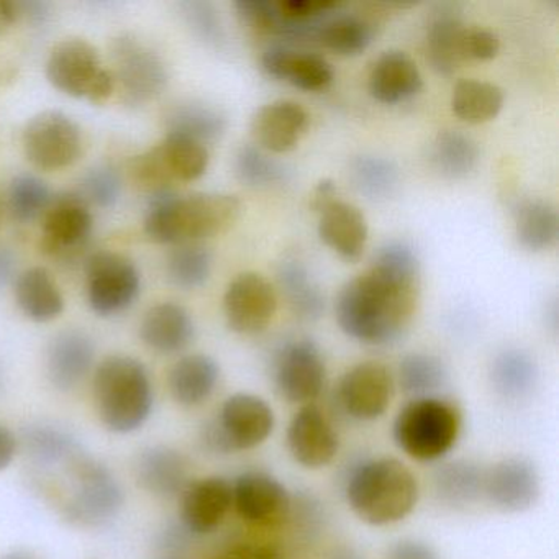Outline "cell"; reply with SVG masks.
I'll list each match as a JSON object with an SVG mask.
<instances>
[{
  "label": "cell",
  "mask_w": 559,
  "mask_h": 559,
  "mask_svg": "<svg viewBox=\"0 0 559 559\" xmlns=\"http://www.w3.org/2000/svg\"><path fill=\"white\" fill-rule=\"evenodd\" d=\"M287 450L306 469L329 466L340 450V438L332 420L317 404L300 405L287 427Z\"/></svg>",
  "instance_id": "18"
},
{
  "label": "cell",
  "mask_w": 559,
  "mask_h": 559,
  "mask_svg": "<svg viewBox=\"0 0 559 559\" xmlns=\"http://www.w3.org/2000/svg\"><path fill=\"white\" fill-rule=\"evenodd\" d=\"M221 379V366L207 355H189L179 359L169 372L173 399L185 407L204 404Z\"/></svg>",
  "instance_id": "29"
},
{
  "label": "cell",
  "mask_w": 559,
  "mask_h": 559,
  "mask_svg": "<svg viewBox=\"0 0 559 559\" xmlns=\"http://www.w3.org/2000/svg\"><path fill=\"white\" fill-rule=\"evenodd\" d=\"M19 441L8 425L0 421V471L8 469L17 454Z\"/></svg>",
  "instance_id": "51"
},
{
  "label": "cell",
  "mask_w": 559,
  "mask_h": 559,
  "mask_svg": "<svg viewBox=\"0 0 559 559\" xmlns=\"http://www.w3.org/2000/svg\"><path fill=\"white\" fill-rule=\"evenodd\" d=\"M15 274V257L9 248L0 245V289L11 283Z\"/></svg>",
  "instance_id": "52"
},
{
  "label": "cell",
  "mask_w": 559,
  "mask_h": 559,
  "mask_svg": "<svg viewBox=\"0 0 559 559\" xmlns=\"http://www.w3.org/2000/svg\"><path fill=\"white\" fill-rule=\"evenodd\" d=\"M135 476L145 492L162 499L181 496L191 483L188 461L178 450L166 444H155L140 454Z\"/></svg>",
  "instance_id": "24"
},
{
  "label": "cell",
  "mask_w": 559,
  "mask_h": 559,
  "mask_svg": "<svg viewBox=\"0 0 559 559\" xmlns=\"http://www.w3.org/2000/svg\"><path fill=\"white\" fill-rule=\"evenodd\" d=\"M286 523L293 526L297 538L310 543L320 535V530L325 523V510L316 497L299 493V496H293Z\"/></svg>",
  "instance_id": "47"
},
{
  "label": "cell",
  "mask_w": 559,
  "mask_h": 559,
  "mask_svg": "<svg viewBox=\"0 0 559 559\" xmlns=\"http://www.w3.org/2000/svg\"><path fill=\"white\" fill-rule=\"evenodd\" d=\"M114 86L119 87L129 106H142L165 91L168 71L148 45L132 35L116 38L110 45Z\"/></svg>",
  "instance_id": "10"
},
{
  "label": "cell",
  "mask_w": 559,
  "mask_h": 559,
  "mask_svg": "<svg viewBox=\"0 0 559 559\" xmlns=\"http://www.w3.org/2000/svg\"><path fill=\"white\" fill-rule=\"evenodd\" d=\"M234 509L231 483L221 476L191 480L179 496V519L191 535L215 532Z\"/></svg>",
  "instance_id": "20"
},
{
  "label": "cell",
  "mask_w": 559,
  "mask_h": 559,
  "mask_svg": "<svg viewBox=\"0 0 559 559\" xmlns=\"http://www.w3.org/2000/svg\"><path fill=\"white\" fill-rule=\"evenodd\" d=\"M51 199L47 182L37 176H17L9 189V207L19 222H32L44 215Z\"/></svg>",
  "instance_id": "44"
},
{
  "label": "cell",
  "mask_w": 559,
  "mask_h": 559,
  "mask_svg": "<svg viewBox=\"0 0 559 559\" xmlns=\"http://www.w3.org/2000/svg\"><path fill=\"white\" fill-rule=\"evenodd\" d=\"M140 336L153 352L175 355L188 348L194 338V322L185 307L173 302L158 304L143 317Z\"/></svg>",
  "instance_id": "27"
},
{
  "label": "cell",
  "mask_w": 559,
  "mask_h": 559,
  "mask_svg": "<svg viewBox=\"0 0 559 559\" xmlns=\"http://www.w3.org/2000/svg\"><path fill=\"white\" fill-rule=\"evenodd\" d=\"M71 493L64 516L74 525L99 528L116 520L123 507V490L109 467L80 453L68 463Z\"/></svg>",
  "instance_id": "7"
},
{
  "label": "cell",
  "mask_w": 559,
  "mask_h": 559,
  "mask_svg": "<svg viewBox=\"0 0 559 559\" xmlns=\"http://www.w3.org/2000/svg\"><path fill=\"white\" fill-rule=\"evenodd\" d=\"M335 186H333V182L329 181V179L320 182L319 188L316 189V194H313L312 207L316 209L317 212L322 211L325 205L335 201Z\"/></svg>",
  "instance_id": "53"
},
{
  "label": "cell",
  "mask_w": 559,
  "mask_h": 559,
  "mask_svg": "<svg viewBox=\"0 0 559 559\" xmlns=\"http://www.w3.org/2000/svg\"><path fill=\"white\" fill-rule=\"evenodd\" d=\"M418 293V260L402 241L379 248L371 267L348 281L335 302L340 329L371 346L394 343L411 323Z\"/></svg>",
  "instance_id": "1"
},
{
  "label": "cell",
  "mask_w": 559,
  "mask_h": 559,
  "mask_svg": "<svg viewBox=\"0 0 559 559\" xmlns=\"http://www.w3.org/2000/svg\"><path fill=\"white\" fill-rule=\"evenodd\" d=\"M263 70L274 80L287 81L307 93L322 91L332 83L333 71L325 58L296 51L286 45H273L261 58Z\"/></svg>",
  "instance_id": "22"
},
{
  "label": "cell",
  "mask_w": 559,
  "mask_h": 559,
  "mask_svg": "<svg viewBox=\"0 0 559 559\" xmlns=\"http://www.w3.org/2000/svg\"><path fill=\"white\" fill-rule=\"evenodd\" d=\"M24 447L35 464L44 467L68 464L81 453L78 441L55 425H32L24 431Z\"/></svg>",
  "instance_id": "39"
},
{
  "label": "cell",
  "mask_w": 559,
  "mask_h": 559,
  "mask_svg": "<svg viewBox=\"0 0 559 559\" xmlns=\"http://www.w3.org/2000/svg\"><path fill=\"white\" fill-rule=\"evenodd\" d=\"M486 469L469 460H456L435 471L433 490L444 506L464 509L484 497Z\"/></svg>",
  "instance_id": "30"
},
{
  "label": "cell",
  "mask_w": 559,
  "mask_h": 559,
  "mask_svg": "<svg viewBox=\"0 0 559 559\" xmlns=\"http://www.w3.org/2000/svg\"><path fill=\"white\" fill-rule=\"evenodd\" d=\"M47 78L58 91L78 99L104 103L112 96V74L93 45L81 38L60 41L47 61Z\"/></svg>",
  "instance_id": "8"
},
{
  "label": "cell",
  "mask_w": 559,
  "mask_h": 559,
  "mask_svg": "<svg viewBox=\"0 0 559 559\" xmlns=\"http://www.w3.org/2000/svg\"><path fill=\"white\" fill-rule=\"evenodd\" d=\"M166 127L168 135L185 136L205 146L224 135L227 117L217 107L199 100H185L166 114Z\"/></svg>",
  "instance_id": "31"
},
{
  "label": "cell",
  "mask_w": 559,
  "mask_h": 559,
  "mask_svg": "<svg viewBox=\"0 0 559 559\" xmlns=\"http://www.w3.org/2000/svg\"><path fill=\"white\" fill-rule=\"evenodd\" d=\"M83 140L73 119L60 110H45L24 130V150L28 162L45 171L68 168L76 162Z\"/></svg>",
  "instance_id": "13"
},
{
  "label": "cell",
  "mask_w": 559,
  "mask_h": 559,
  "mask_svg": "<svg viewBox=\"0 0 559 559\" xmlns=\"http://www.w3.org/2000/svg\"><path fill=\"white\" fill-rule=\"evenodd\" d=\"M17 17V4L5 2V0H0V34H2L4 31H8L9 25L14 24L15 19Z\"/></svg>",
  "instance_id": "54"
},
{
  "label": "cell",
  "mask_w": 559,
  "mask_h": 559,
  "mask_svg": "<svg viewBox=\"0 0 559 559\" xmlns=\"http://www.w3.org/2000/svg\"><path fill=\"white\" fill-rule=\"evenodd\" d=\"M394 391L391 369L379 361H365L342 376L336 385V401L353 420L374 421L388 412Z\"/></svg>",
  "instance_id": "14"
},
{
  "label": "cell",
  "mask_w": 559,
  "mask_h": 559,
  "mask_svg": "<svg viewBox=\"0 0 559 559\" xmlns=\"http://www.w3.org/2000/svg\"><path fill=\"white\" fill-rule=\"evenodd\" d=\"M209 166V152L204 145L185 136L168 135L162 143L130 165L133 179L153 191H166L175 182L195 181Z\"/></svg>",
  "instance_id": "9"
},
{
  "label": "cell",
  "mask_w": 559,
  "mask_h": 559,
  "mask_svg": "<svg viewBox=\"0 0 559 559\" xmlns=\"http://www.w3.org/2000/svg\"><path fill=\"white\" fill-rule=\"evenodd\" d=\"M384 559H441L437 549L421 539L404 538L391 546Z\"/></svg>",
  "instance_id": "50"
},
{
  "label": "cell",
  "mask_w": 559,
  "mask_h": 559,
  "mask_svg": "<svg viewBox=\"0 0 559 559\" xmlns=\"http://www.w3.org/2000/svg\"><path fill=\"white\" fill-rule=\"evenodd\" d=\"M374 38V28L366 19L353 14H338L323 22L317 41L342 57H356L368 50Z\"/></svg>",
  "instance_id": "38"
},
{
  "label": "cell",
  "mask_w": 559,
  "mask_h": 559,
  "mask_svg": "<svg viewBox=\"0 0 559 559\" xmlns=\"http://www.w3.org/2000/svg\"><path fill=\"white\" fill-rule=\"evenodd\" d=\"M490 381L497 394L509 401L528 397L538 382V366L530 353L519 348L500 352L490 368Z\"/></svg>",
  "instance_id": "34"
},
{
  "label": "cell",
  "mask_w": 559,
  "mask_h": 559,
  "mask_svg": "<svg viewBox=\"0 0 559 559\" xmlns=\"http://www.w3.org/2000/svg\"><path fill=\"white\" fill-rule=\"evenodd\" d=\"M87 299L100 317L116 316L129 309L140 293L135 264L112 251H99L87 261Z\"/></svg>",
  "instance_id": "11"
},
{
  "label": "cell",
  "mask_w": 559,
  "mask_h": 559,
  "mask_svg": "<svg viewBox=\"0 0 559 559\" xmlns=\"http://www.w3.org/2000/svg\"><path fill=\"white\" fill-rule=\"evenodd\" d=\"M182 15L195 37L201 38L211 47H222L225 44V31L221 15L211 2L189 0L181 4Z\"/></svg>",
  "instance_id": "46"
},
{
  "label": "cell",
  "mask_w": 559,
  "mask_h": 559,
  "mask_svg": "<svg viewBox=\"0 0 559 559\" xmlns=\"http://www.w3.org/2000/svg\"><path fill=\"white\" fill-rule=\"evenodd\" d=\"M234 509L243 522L261 528L286 525L293 493L266 471H247L231 484Z\"/></svg>",
  "instance_id": "15"
},
{
  "label": "cell",
  "mask_w": 559,
  "mask_h": 559,
  "mask_svg": "<svg viewBox=\"0 0 559 559\" xmlns=\"http://www.w3.org/2000/svg\"><path fill=\"white\" fill-rule=\"evenodd\" d=\"M319 235L340 257L356 261L368 241V224L356 205L335 199L320 211Z\"/></svg>",
  "instance_id": "25"
},
{
  "label": "cell",
  "mask_w": 559,
  "mask_h": 559,
  "mask_svg": "<svg viewBox=\"0 0 559 559\" xmlns=\"http://www.w3.org/2000/svg\"><path fill=\"white\" fill-rule=\"evenodd\" d=\"M0 559H40L37 555H34L32 551H27V549H15V551L8 552V555L2 556Z\"/></svg>",
  "instance_id": "56"
},
{
  "label": "cell",
  "mask_w": 559,
  "mask_h": 559,
  "mask_svg": "<svg viewBox=\"0 0 559 559\" xmlns=\"http://www.w3.org/2000/svg\"><path fill=\"white\" fill-rule=\"evenodd\" d=\"M325 559H365V556L353 546L343 545L330 551Z\"/></svg>",
  "instance_id": "55"
},
{
  "label": "cell",
  "mask_w": 559,
  "mask_h": 559,
  "mask_svg": "<svg viewBox=\"0 0 559 559\" xmlns=\"http://www.w3.org/2000/svg\"><path fill=\"white\" fill-rule=\"evenodd\" d=\"M15 297L22 312L35 322H50L64 309L63 296L44 267H32L19 276Z\"/></svg>",
  "instance_id": "33"
},
{
  "label": "cell",
  "mask_w": 559,
  "mask_h": 559,
  "mask_svg": "<svg viewBox=\"0 0 559 559\" xmlns=\"http://www.w3.org/2000/svg\"><path fill=\"white\" fill-rule=\"evenodd\" d=\"M211 559H290L286 549L274 543L240 542L215 552Z\"/></svg>",
  "instance_id": "49"
},
{
  "label": "cell",
  "mask_w": 559,
  "mask_h": 559,
  "mask_svg": "<svg viewBox=\"0 0 559 559\" xmlns=\"http://www.w3.org/2000/svg\"><path fill=\"white\" fill-rule=\"evenodd\" d=\"M277 281L287 304L299 319L313 322L322 317L325 297L302 261L297 258L284 260L277 270Z\"/></svg>",
  "instance_id": "32"
},
{
  "label": "cell",
  "mask_w": 559,
  "mask_h": 559,
  "mask_svg": "<svg viewBox=\"0 0 559 559\" xmlns=\"http://www.w3.org/2000/svg\"><path fill=\"white\" fill-rule=\"evenodd\" d=\"M353 185L369 199L389 198L399 182V169L381 156H359L352 163Z\"/></svg>",
  "instance_id": "42"
},
{
  "label": "cell",
  "mask_w": 559,
  "mask_h": 559,
  "mask_svg": "<svg viewBox=\"0 0 559 559\" xmlns=\"http://www.w3.org/2000/svg\"><path fill=\"white\" fill-rule=\"evenodd\" d=\"M96 358L93 340L80 330H67L55 336L48 348V379L58 391H73L90 374Z\"/></svg>",
  "instance_id": "21"
},
{
  "label": "cell",
  "mask_w": 559,
  "mask_h": 559,
  "mask_svg": "<svg viewBox=\"0 0 559 559\" xmlns=\"http://www.w3.org/2000/svg\"><path fill=\"white\" fill-rule=\"evenodd\" d=\"M464 24L456 8L438 5L427 27V58L437 73L450 76L464 63L461 41Z\"/></svg>",
  "instance_id": "28"
},
{
  "label": "cell",
  "mask_w": 559,
  "mask_h": 559,
  "mask_svg": "<svg viewBox=\"0 0 559 559\" xmlns=\"http://www.w3.org/2000/svg\"><path fill=\"white\" fill-rule=\"evenodd\" d=\"M2 385H4V372H2V368H0V391H2Z\"/></svg>",
  "instance_id": "58"
},
{
  "label": "cell",
  "mask_w": 559,
  "mask_h": 559,
  "mask_svg": "<svg viewBox=\"0 0 559 559\" xmlns=\"http://www.w3.org/2000/svg\"><path fill=\"white\" fill-rule=\"evenodd\" d=\"M430 156L431 165L444 178H466L479 163V146L471 136L447 130L435 139Z\"/></svg>",
  "instance_id": "37"
},
{
  "label": "cell",
  "mask_w": 559,
  "mask_h": 559,
  "mask_svg": "<svg viewBox=\"0 0 559 559\" xmlns=\"http://www.w3.org/2000/svg\"><path fill=\"white\" fill-rule=\"evenodd\" d=\"M503 106V93L496 84L483 81H460L451 96V109L467 123H484L496 119Z\"/></svg>",
  "instance_id": "36"
},
{
  "label": "cell",
  "mask_w": 559,
  "mask_h": 559,
  "mask_svg": "<svg viewBox=\"0 0 559 559\" xmlns=\"http://www.w3.org/2000/svg\"><path fill=\"white\" fill-rule=\"evenodd\" d=\"M97 414L112 433H132L152 415L155 404L152 379L143 362L132 356H109L94 374Z\"/></svg>",
  "instance_id": "4"
},
{
  "label": "cell",
  "mask_w": 559,
  "mask_h": 559,
  "mask_svg": "<svg viewBox=\"0 0 559 559\" xmlns=\"http://www.w3.org/2000/svg\"><path fill=\"white\" fill-rule=\"evenodd\" d=\"M156 559H188V558H186L185 552L159 551V555L156 556Z\"/></svg>",
  "instance_id": "57"
},
{
  "label": "cell",
  "mask_w": 559,
  "mask_h": 559,
  "mask_svg": "<svg viewBox=\"0 0 559 559\" xmlns=\"http://www.w3.org/2000/svg\"><path fill=\"white\" fill-rule=\"evenodd\" d=\"M499 38L492 32L484 28H464L463 41H461L464 61L492 60L499 53Z\"/></svg>",
  "instance_id": "48"
},
{
  "label": "cell",
  "mask_w": 559,
  "mask_h": 559,
  "mask_svg": "<svg viewBox=\"0 0 559 559\" xmlns=\"http://www.w3.org/2000/svg\"><path fill=\"white\" fill-rule=\"evenodd\" d=\"M122 194V181L112 166H96L81 178V198L87 204L114 207Z\"/></svg>",
  "instance_id": "45"
},
{
  "label": "cell",
  "mask_w": 559,
  "mask_h": 559,
  "mask_svg": "<svg viewBox=\"0 0 559 559\" xmlns=\"http://www.w3.org/2000/svg\"><path fill=\"white\" fill-rule=\"evenodd\" d=\"M44 215L40 245L45 253L68 258L86 247L93 231V214L80 194H58Z\"/></svg>",
  "instance_id": "16"
},
{
  "label": "cell",
  "mask_w": 559,
  "mask_h": 559,
  "mask_svg": "<svg viewBox=\"0 0 559 559\" xmlns=\"http://www.w3.org/2000/svg\"><path fill=\"white\" fill-rule=\"evenodd\" d=\"M539 493L542 477L526 457H503L486 469L484 497L502 512H526L538 502Z\"/></svg>",
  "instance_id": "19"
},
{
  "label": "cell",
  "mask_w": 559,
  "mask_h": 559,
  "mask_svg": "<svg viewBox=\"0 0 559 559\" xmlns=\"http://www.w3.org/2000/svg\"><path fill=\"white\" fill-rule=\"evenodd\" d=\"M325 359L312 340H294L277 353L274 385L289 404H316L325 388Z\"/></svg>",
  "instance_id": "12"
},
{
  "label": "cell",
  "mask_w": 559,
  "mask_h": 559,
  "mask_svg": "<svg viewBox=\"0 0 559 559\" xmlns=\"http://www.w3.org/2000/svg\"><path fill=\"white\" fill-rule=\"evenodd\" d=\"M309 116L300 104L276 100L258 110L251 132L264 152L286 153L299 143L306 132Z\"/></svg>",
  "instance_id": "23"
},
{
  "label": "cell",
  "mask_w": 559,
  "mask_h": 559,
  "mask_svg": "<svg viewBox=\"0 0 559 559\" xmlns=\"http://www.w3.org/2000/svg\"><path fill=\"white\" fill-rule=\"evenodd\" d=\"M276 415L260 395L237 392L222 404L217 417L202 430V441L212 453L230 454L254 450L273 435Z\"/></svg>",
  "instance_id": "6"
},
{
  "label": "cell",
  "mask_w": 559,
  "mask_h": 559,
  "mask_svg": "<svg viewBox=\"0 0 559 559\" xmlns=\"http://www.w3.org/2000/svg\"><path fill=\"white\" fill-rule=\"evenodd\" d=\"M515 231L520 245L526 250H549L558 243V211L542 199L522 202L515 212Z\"/></svg>",
  "instance_id": "35"
},
{
  "label": "cell",
  "mask_w": 559,
  "mask_h": 559,
  "mask_svg": "<svg viewBox=\"0 0 559 559\" xmlns=\"http://www.w3.org/2000/svg\"><path fill=\"white\" fill-rule=\"evenodd\" d=\"M421 74L415 61L404 51L382 53L369 74V93L378 103L394 106L420 93Z\"/></svg>",
  "instance_id": "26"
},
{
  "label": "cell",
  "mask_w": 559,
  "mask_h": 559,
  "mask_svg": "<svg viewBox=\"0 0 559 559\" xmlns=\"http://www.w3.org/2000/svg\"><path fill=\"white\" fill-rule=\"evenodd\" d=\"M463 415L447 399H411L395 415L392 438L402 453L420 463L443 460L460 440Z\"/></svg>",
  "instance_id": "5"
},
{
  "label": "cell",
  "mask_w": 559,
  "mask_h": 559,
  "mask_svg": "<svg viewBox=\"0 0 559 559\" xmlns=\"http://www.w3.org/2000/svg\"><path fill=\"white\" fill-rule=\"evenodd\" d=\"M166 270L169 281L179 289H198L211 277L212 257L201 245L182 243L169 253Z\"/></svg>",
  "instance_id": "41"
},
{
  "label": "cell",
  "mask_w": 559,
  "mask_h": 559,
  "mask_svg": "<svg viewBox=\"0 0 559 559\" xmlns=\"http://www.w3.org/2000/svg\"><path fill=\"white\" fill-rule=\"evenodd\" d=\"M346 502L361 522L388 526L407 519L417 507V477L401 460L371 457L353 467L346 479Z\"/></svg>",
  "instance_id": "3"
},
{
  "label": "cell",
  "mask_w": 559,
  "mask_h": 559,
  "mask_svg": "<svg viewBox=\"0 0 559 559\" xmlns=\"http://www.w3.org/2000/svg\"><path fill=\"white\" fill-rule=\"evenodd\" d=\"M240 212L241 204L235 195H178L166 189L153 192L150 199L145 231L158 243H195L227 231Z\"/></svg>",
  "instance_id": "2"
},
{
  "label": "cell",
  "mask_w": 559,
  "mask_h": 559,
  "mask_svg": "<svg viewBox=\"0 0 559 559\" xmlns=\"http://www.w3.org/2000/svg\"><path fill=\"white\" fill-rule=\"evenodd\" d=\"M235 175L250 188H266L286 179L287 171L281 163L261 150L260 146L245 145L235 156Z\"/></svg>",
  "instance_id": "43"
},
{
  "label": "cell",
  "mask_w": 559,
  "mask_h": 559,
  "mask_svg": "<svg viewBox=\"0 0 559 559\" xmlns=\"http://www.w3.org/2000/svg\"><path fill=\"white\" fill-rule=\"evenodd\" d=\"M277 309L276 290L258 273L238 274L224 296L228 326L240 335L264 332Z\"/></svg>",
  "instance_id": "17"
},
{
  "label": "cell",
  "mask_w": 559,
  "mask_h": 559,
  "mask_svg": "<svg viewBox=\"0 0 559 559\" xmlns=\"http://www.w3.org/2000/svg\"><path fill=\"white\" fill-rule=\"evenodd\" d=\"M399 385L412 399L433 397L448 381V369L438 356L411 353L399 362Z\"/></svg>",
  "instance_id": "40"
}]
</instances>
